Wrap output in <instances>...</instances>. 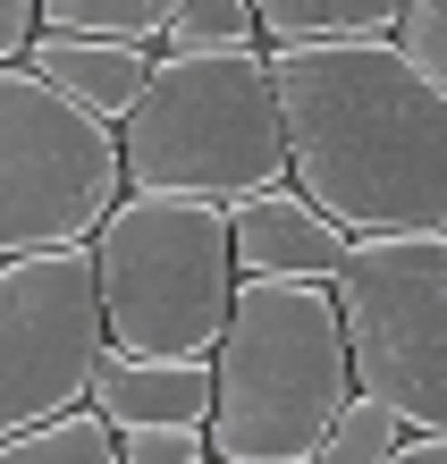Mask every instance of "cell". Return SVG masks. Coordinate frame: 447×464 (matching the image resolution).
I'll use <instances>...</instances> for the list:
<instances>
[{"label": "cell", "instance_id": "cell-1", "mask_svg": "<svg viewBox=\"0 0 447 464\" xmlns=\"http://www.w3.org/2000/svg\"><path fill=\"white\" fill-rule=\"evenodd\" d=\"M287 178L346 237L447 228V93L397 34L270 43Z\"/></svg>", "mask_w": 447, "mask_h": 464}, {"label": "cell", "instance_id": "cell-2", "mask_svg": "<svg viewBox=\"0 0 447 464\" xmlns=\"http://www.w3.org/2000/svg\"><path fill=\"white\" fill-rule=\"evenodd\" d=\"M355 397L346 313L329 279H237L211 346V456L219 464H321Z\"/></svg>", "mask_w": 447, "mask_h": 464}, {"label": "cell", "instance_id": "cell-3", "mask_svg": "<svg viewBox=\"0 0 447 464\" xmlns=\"http://www.w3.org/2000/svg\"><path fill=\"white\" fill-rule=\"evenodd\" d=\"M127 186L245 203L254 186L287 178V119H278L270 51L219 43V51H160L135 111L119 119Z\"/></svg>", "mask_w": 447, "mask_h": 464}, {"label": "cell", "instance_id": "cell-4", "mask_svg": "<svg viewBox=\"0 0 447 464\" xmlns=\"http://www.w3.org/2000/svg\"><path fill=\"white\" fill-rule=\"evenodd\" d=\"M93 279L110 346L127 354H211L237 304V237L228 203L127 186L93 228Z\"/></svg>", "mask_w": 447, "mask_h": 464}, {"label": "cell", "instance_id": "cell-5", "mask_svg": "<svg viewBox=\"0 0 447 464\" xmlns=\"http://www.w3.org/2000/svg\"><path fill=\"white\" fill-rule=\"evenodd\" d=\"M127 195L119 127L68 102L43 68L0 60V262L76 245Z\"/></svg>", "mask_w": 447, "mask_h": 464}, {"label": "cell", "instance_id": "cell-6", "mask_svg": "<svg viewBox=\"0 0 447 464\" xmlns=\"http://www.w3.org/2000/svg\"><path fill=\"white\" fill-rule=\"evenodd\" d=\"M355 389L388 397L405 430H447V228L355 237L338 262Z\"/></svg>", "mask_w": 447, "mask_h": 464}, {"label": "cell", "instance_id": "cell-7", "mask_svg": "<svg viewBox=\"0 0 447 464\" xmlns=\"http://www.w3.org/2000/svg\"><path fill=\"white\" fill-rule=\"evenodd\" d=\"M102 354L110 321L93 279V237L0 262V440L60 405H85Z\"/></svg>", "mask_w": 447, "mask_h": 464}, {"label": "cell", "instance_id": "cell-8", "mask_svg": "<svg viewBox=\"0 0 447 464\" xmlns=\"http://www.w3.org/2000/svg\"><path fill=\"white\" fill-rule=\"evenodd\" d=\"M228 237H237V270L245 279H329V287H338V262L355 245L296 178L254 186L245 203H228Z\"/></svg>", "mask_w": 447, "mask_h": 464}, {"label": "cell", "instance_id": "cell-9", "mask_svg": "<svg viewBox=\"0 0 447 464\" xmlns=\"http://www.w3.org/2000/svg\"><path fill=\"white\" fill-rule=\"evenodd\" d=\"M152 60H160V51L135 43V34H68V25H34V43H25V68H43L68 102H85V111L110 119V127L135 111Z\"/></svg>", "mask_w": 447, "mask_h": 464}, {"label": "cell", "instance_id": "cell-10", "mask_svg": "<svg viewBox=\"0 0 447 464\" xmlns=\"http://www.w3.org/2000/svg\"><path fill=\"white\" fill-rule=\"evenodd\" d=\"M93 405L110 422H211V354H127L110 346L93 372Z\"/></svg>", "mask_w": 447, "mask_h": 464}, {"label": "cell", "instance_id": "cell-11", "mask_svg": "<svg viewBox=\"0 0 447 464\" xmlns=\"http://www.w3.org/2000/svg\"><path fill=\"white\" fill-rule=\"evenodd\" d=\"M0 464H119V422L102 414V405H60V414L25 422L0 440Z\"/></svg>", "mask_w": 447, "mask_h": 464}, {"label": "cell", "instance_id": "cell-12", "mask_svg": "<svg viewBox=\"0 0 447 464\" xmlns=\"http://www.w3.org/2000/svg\"><path fill=\"white\" fill-rule=\"evenodd\" d=\"M262 43H346V34H397L405 0H254Z\"/></svg>", "mask_w": 447, "mask_h": 464}, {"label": "cell", "instance_id": "cell-13", "mask_svg": "<svg viewBox=\"0 0 447 464\" xmlns=\"http://www.w3.org/2000/svg\"><path fill=\"white\" fill-rule=\"evenodd\" d=\"M397 448H405V414L388 397L355 389L338 405V422H329V440H321V464H388Z\"/></svg>", "mask_w": 447, "mask_h": 464}, {"label": "cell", "instance_id": "cell-14", "mask_svg": "<svg viewBox=\"0 0 447 464\" xmlns=\"http://www.w3.org/2000/svg\"><path fill=\"white\" fill-rule=\"evenodd\" d=\"M219 43H262L254 0H178L160 25V51H219Z\"/></svg>", "mask_w": 447, "mask_h": 464}, {"label": "cell", "instance_id": "cell-15", "mask_svg": "<svg viewBox=\"0 0 447 464\" xmlns=\"http://www.w3.org/2000/svg\"><path fill=\"white\" fill-rule=\"evenodd\" d=\"M178 0H43V25H68V34H135L160 43Z\"/></svg>", "mask_w": 447, "mask_h": 464}, {"label": "cell", "instance_id": "cell-16", "mask_svg": "<svg viewBox=\"0 0 447 464\" xmlns=\"http://www.w3.org/2000/svg\"><path fill=\"white\" fill-rule=\"evenodd\" d=\"M211 456V422H127L119 430V464H203Z\"/></svg>", "mask_w": 447, "mask_h": 464}, {"label": "cell", "instance_id": "cell-17", "mask_svg": "<svg viewBox=\"0 0 447 464\" xmlns=\"http://www.w3.org/2000/svg\"><path fill=\"white\" fill-rule=\"evenodd\" d=\"M397 43H405L423 68H431V85L447 93V0H405V17H397Z\"/></svg>", "mask_w": 447, "mask_h": 464}, {"label": "cell", "instance_id": "cell-18", "mask_svg": "<svg viewBox=\"0 0 447 464\" xmlns=\"http://www.w3.org/2000/svg\"><path fill=\"white\" fill-rule=\"evenodd\" d=\"M34 25H43V0H0V60H25Z\"/></svg>", "mask_w": 447, "mask_h": 464}, {"label": "cell", "instance_id": "cell-19", "mask_svg": "<svg viewBox=\"0 0 447 464\" xmlns=\"http://www.w3.org/2000/svg\"><path fill=\"white\" fill-rule=\"evenodd\" d=\"M397 464H447V430H405Z\"/></svg>", "mask_w": 447, "mask_h": 464}]
</instances>
